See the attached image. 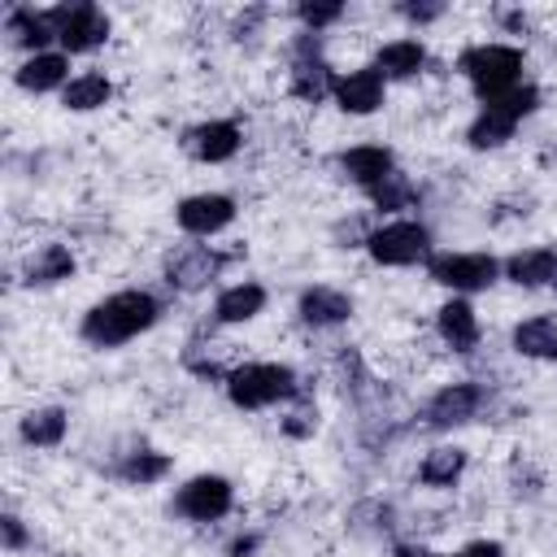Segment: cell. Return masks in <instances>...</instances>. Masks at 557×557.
<instances>
[{"label": "cell", "mask_w": 557, "mask_h": 557, "mask_svg": "<svg viewBox=\"0 0 557 557\" xmlns=\"http://www.w3.org/2000/svg\"><path fill=\"white\" fill-rule=\"evenodd\" d=\"M252 548H257V535H244V540H235V544H231V557H248Z\"/></svg>", "instance_id": "35"}, {"label": "cell", "mask_w": 557, "mask_h": 557, "mask_svg": "<svg viewBox=\"0 0 557 557\" xmlns=\"http://www.w3.org/2000/svg\"><path fill=\"white\" fill-rule=\"evenodd\" d=\"M165 470H170V457H161V453H131L117 474H122L126 483H139V487H144V483H157Z\"/></svg>", "instance_id": "28"}, {"label": "cell", "mask_w": 557, "mask_h": 557, "mask_svg": "<svg viewBox=\"0 0 557 557\" xmlns=\"http://www.w3.org/2000/svg\"><path fill=\"white\" fill-rule=\"evenodd\" d=\"M4 30H9V39H13V44H22V48H39V44L57 39V30H52L48 13H35V9H13V13H9V22H4Z\"/></svg>", "instance_id": "26"}, {"label": "cell", "mask_w": 557, "mask_h": 557, "mask_svg": "<svg viewBox=\"0 0 557 557\" xmlns=\"http://www.w3.org/2000/svg\"><path fill=\"white\" fill-rule=\"evenodd\" d=\"M48 22H52V30H57L65 52H91V48H100L109 39V17L96 4H83V0L78 4H57L48 13Z\"/></svg>", "instance_id": "4"}, {"label": "cell", "mask_w": 557, "mask_h": 557, "mask_svg": "<svg viewBox=\"0 0 557 557\" xmlns=\"http://www.w3.org/2000/svg\"><path fill=\"white\" fill-rule=\"evenodd\" d=\"M226 392H231V400H235L239 409H261V405H274V400L296 396L300 383H296V370H292V366H278V361H252V366L231 370Z\"/></svg>", "instance_id": "2"}, {"label": "cell", "mask_w": 557, "mask_h": 557, "mask_svg": "<svg viewBox=\"0 0 557 557\" xmlns=\"http://www.w3.org/2000/svg\"><path fill=\"white\" fill-rule=\"evenodd\" d=\"M283 431H287L292 440H305V435H313V431H318V409H309V405L292 409V413L283 418Z\"/></svg>", "instance_id": "31"}, {"label": "cell", "mask_w": 557, "mask_h": 557, "mask_svg": "<svg viewBox=\"0 0 557 557\" xmlns=\"http://www.w3.org/2000/svg\"><path fill=\"white\" fill-rule=\"evenodd\" d=\"M479 400H483V392H479L474 383H448V387H440V392L426 400L422 418H426V426H461V422L474 418Z\"/></svg>", "instance_id": "8"}, {"label": "cell", "mask_w": 557, "mask_h": 557, "mask_svg": "<svg viewBox=\"0 0 557 557\" xmlns=\"http://www.w3.org/2000/svg\"><path fill=\"white\" fill-rule=\"evenodd\" d=\"M513 126H518V117L513 113H505L500 104H483V113L470 122V144L474 148H500L509 135H513Z\"/></svg>", "instance_id": "22"}, {"label": "cell", "mask_w": 557, "mask_h": 557, "mask_svg": "<svg viewBox=\"0 0 557 557\" xmlns=\"http://www.w3.org/2000/svg\"><path fill=\"white\" fill-rule=\"evenodd\" d=\"M348 313H352V300L335 287H309L300 296V318L309 326H335V322H348Z\"/></svg>", "instance_id": "15"}, {"label": "cell", "mask_w": 557, "mask_h": 557, "mask_svg": "<svg viewBox=\"0 0 557 557\" xmlns=\"http://www.w3.org/2000/svg\"><path fill=\"white\" fill-rule=\"evenodd\" d=\"M0 527H4V548H9V553L26 544V531H22V518H13V513H4V518H0Z\"/></svg>", "instance_id": "32"}, {"label": "cell", "mask_w": 557, "mask_h": 557, "mask_svg": "<svg viewBox=\"0 0 557 557\" xmlns=\"http://www.w3.org/2000/svg\"><path fill=\"white\" fill-rule=\"evenodd\" d=\"M65 70H70V61H65L61 52H35V57L17 70V87H26V91L61 87V83H65Z\"/></svg>", "instance_id": "21"}, {"label": "cell", "mask_w": 557, "mask_h": 557, "mask_svg": "<svg viewBox=\"0 0 557 557\" xmlns=\"http://www.w3.org/2000/svg\"><path fill=\"white\" fill-rule=\"evenodd\" d=\"M109 96H113V87H109V78H104V74H78V78H70V83H65V91H61L65 109H74V113L100 109V104H109Z\"/></svg>", "instance_id": "24"}, {"label": "cell", "mask_w": 557, "mask_h": 557, "mask_svg": "<svg viewBox=\"0 0 557 557\" xmlns=\"http://www.w3.org/2000/svg\"><path fill=\"white\" fill-rule=\"evenodd\" d=\"M218 265H222L218 252H209V248H183V252H174L165 261V278L178 292H196V287H205L218 274Z\"/></svg>", "instance_id": "11"}, {"label": "cell", "mask_w": 557, "mask_h": 557, "mask_svg": "<svg viewBox=\"0 0 557 557\" xmlns=\"http://www.w3.org/2000/svg\"><path fill=\"white\" fill-rule=\"evenodd\" d=\"M174 509L183 518H191V522H213V518H222L231 509V483L222 474H200V479L178 487Z\"/></svg>", "instance_id": "7"}, {"label": "cell", "mask_w": 557, "mask_h": 557, "mask_svg": "<svg viewBox=\"0 0 557 557\" xmlns=\"http://www.w3.org/2000/svg\"><path fill=\"white\" fill-rule=\"evenodd\" d=\"M70 274H74V252L65 244H48L26 261V283H35V287H52Z\"/></svg>", "instance_id": "19"}, {"label": "cell", "mask_w": 557, "mask_h": 557, "mask_svg": "<svg viewBox=\"0 0 557 557\" xmlns=\"http://www.w3.org/2000/svg\"><path fill=\"white\" fill-rule=\"evenodd\" d=\"M422 65H426V52H422L418 39H392V44H383L379 57H374V70L387 74V78H409V74H418Z\"/></svg>", "instance_id": "18"}, {"label": "cell", "mask_w": 557, "mask_h": 557, "mask_svg": "<svg viewBox=\"0 0 557 557\" xmlns=\"http://www.w3.org/2000/svg\"><path fill=\"white\" fill-rule=\"evenodd\" d=\"M505 274L518 287H544V283L557 278V252L553 248H522L505 261Z\"/></svg>", "instance_id": "14"}, {"label": "cell", "mask_w": 557, "mask_h": 557, "mask_svg": "<svg viewBox=\"0 0 557 557\" xmlns=\"http://www.w3.org/2000/svg\"><path fill=\"white\" fill-rule=\"evenodd\" d=\"M22 440L35 448H57L65 440V409L48 405V409H30L22 418Z\"/></svg>", "instance_id": "23"}, {"label": "cell", "mask_w": 557, "mask_h": 557, "mask_svg": "<svg viewBox=\"0 0 557 557\" xmlns=\"http://www.w3.org/2000/svg\"><path fill=\"white\" fill-rule=\"evenodd\" d=\"M339 170H344L352 183L374 187V183H383V178L392 174V152L379 148V144H357V148H348V152L339 157Z\"/></svg>", "instance_id": "13"}, {"label": "cell", "mask_w": 557, "mask_h": 557, "mask_svg": "<svg viewBox=\"0 0 557 557\" xmlns=\"http://www.w3.org/2000/svg\"><path fill=\"white\" fill-rule=\"evenodd\" d=\"M453 557H505V548H500L496 540H479V544H466V548L453 553Z\"/></svg>", "instance_id": "34"}, {"label": "cell", "mask_w": 557, "mask_h": 557, "mask_svg": "<svg viewBox=\"0 0 557 557\" xmlns=\"http://www.w3.org/2000/svg\"><path fill=\"white\" fill-rule=\"evenodd\" d=\"M239 148V126L235 122H205L196 131H187V152L200 161H226Z\"/></svg>", "instance_id": "12"}, {"label": "cell", "mask_w": 557, "mask_h": 557, "mask_svg": "<svg viewBox=\"0 0 557 557\" xmlns=\"http://www.w3.org/2000/svg\"><path fill=\"white\" fill-rule=\"evenodd\" d=\"M426 244H431V235L418 222H392V226L370 231V239H366V248L379 265H413L418 257H426Z\"/></svg>", "instance_id": "6"}, {"label": "cell", "mask_w": 557, "mask_h": 557, "mask_svg": "<svg viewBox=\"0 0 557 557\" xmlns=\"http://www.w3.org/2000/svg\"><path fill=\"white\" fill-rule=\"evenodd\" d=\"M231 218H235V200L231 196H218V191L213 196H191V200L178 205V226L187 235H213Z\"/></svg>", "instance_id": "9"}, {"label": "cell", "mask_w": 557, "mask_h": 557, "mask_svg": "<svg viewBox=\"0 0 557 557\" xmlns=\"http://www.w3.org/2000/svg\"><path fill=\"white\" fill-rule=\"evenodd\" d=\"M335 100L344 113H374L383 104V74L370 65V70H352L335 78Z\"/></svg>", "instance_id": "10"}, {"label": "cell", "mask_w": 557, "mask_h": 557, "mask_svg": "<svg viewBox=\"0 0 557 557\" xmlns=\"http://www.w3.org/2000/svg\"><path fill=\"white\" fill-rule=\"evenodd\" d=\"M513 348L535 361H557V322L553 318H527L513 326Z\"/></svg>", "instance_id": "17"}, {"label": "cell", "mask_w": 557, "mask_h": 557, "mask_svg": "<svg viewBox=\"0 0 557 557\" xmlns=\"http://www.w3.org/2000/svg\"><path fill=\"white\" fill-rule=\"evenodd\" d=\"M296 13H300V22L318 35L322 26H331V22H339V17H344V4H335V0H331V4H313V0H305Z\"/></svg>", "instance_id": "30"}, {"label": "cell", "mask_w": 557, "mask_h": 557, "mask_svg": "<svg viewBox=\"0 0 557 557\" xmlns=\"http://www.w3.org/2000/svg\"><path fill=\"white\" fill-rule=\"evenodd\" d=\"M292 91L309 104H318L326 91H335V78L326 70V61H296L292 65Z\"/></svg>", "instance_id": "27"}, {"label": "cell", "mask_w": 557, "mask_h": 557, "mask_svg": "<svg viewBox=\"0 0 557 557\" xmlns=\"http://www.w3.org/2000/svg\"><path fill=\"white\" fill-rule=\"evenodd\" d=\"M400 13H405L409 22H435V17L444 13V4H400Z\"/></svg>", "instance_id": "33"}, {"label": "cell", "mask_w": 557, "mask_h": 557, "mask_svg": "<svg viewBox=\"0 0 557 557\" xmlns=\"http://www.w3.org/2000/svg\"><path fill=\"white\" fill-rule=\"evenodd\" d=\"M261 305H265V287H257V283H235V287H226V292L218 296L213 318H218V322H248V318L261 313Z\"/></svg>", "instance_id": "20"}, {"label": "cell", "mask_w": 557, "mask_h": 557, "mask_svg": "<svg viewBox=\"0 0 557 557\" xmlns=\"http://www.w3.org/2000/svg\"><path fill=\"white\" fill-rule=\"evenodd\" d=\"M435 322H440L444 344H453L457 352H470V348L479 344V318H474V309H470L466 300H448Z\"/></svg>", "instance_id": "16"}, {"label": "cell", "mask_w": 557, "mask_h": 557, "mask_svg": "<svg viewBox=\"0 0 557 557\" xmlns=\"http://www.w3.org/2000/svg\"><path fill=\"white\" fill-rule=\"evenodd\" d=\"M518 70H522V52L505 48V44H483V48H470L461 57V74L479 87L483 100H496V96L513 91L518 87Z\"/></svg>", "instance_id": "3"}, {"label": "cell", "mask_w": 557, "mask_h": 557, "mask_svg": "<svg viewBox=\"0 0 557 557\" xmlns=\"http://www.w3.org/2000/svg\"><path fill=\"white\" fill-rule=\"evenodd\" d=\"M461 470H466V453H461V448H431V453L422 457L418 479H422L426 487H453V483L461 479Z\"/></svg>", "instance_id": "25"}, {"label": "cell", "mask_w": 557, "mask_h": 557, "mask_svg": "<svg viewBox=\"0 0 557 557\" xmlns=\"http://www.w3.org/2000/svg\"><path fill=\"white\" fill-rule=\"evenodd\" d=\"M426 270L435 283H444L453 292H483L500 274L496 257H487V252H444V257H431Z\"/></svg>", "instance_id": "5"}, {"label": "cell", "mask_w": 557, "mask_h": 557, "mask_svg": "<svg viewBox=\"0 0 557 557\" xmlns=\"http://www.w3.org/2000/svg\"><path fill=\"white\" fill-rule=\"evenodd\" d=\"M392 557H435V553H426V548H418V544H400Z\"/></svg>", "instance_id": "36"}, {"label": "cell", "mask_w": 557, "mask_h": 557, "mask_svg": "<svg viewBox=\"0 0 557 557\" xmlns=\"http://www.w3.org/2000/svg\"><path fill=\"white\" fill-rule=\"evenodd\" d=\"M152 322H157V300L148 292H117L87 309L83 339L91 348H117V344L135 339L139 331H148Z\"/></svg>", "instance_id": "1"}, {"label": "cell", "mask_w": 557, "mask_h": 557, "mask_svg": "<svg viewBox=\"0 0 557 557\" xmlns=\"http://www.w3.org/2000/svg\"><path fill=\"white\" fill-rule=\"evenodd\" d=\"M370 196H374V205H379V209H387V213H392V209H405V205L413 200V183H409L405 174H396V170H392L383 183H374V187H370Z\"/></svg>", "instance_id": "29"}]
</instances>
